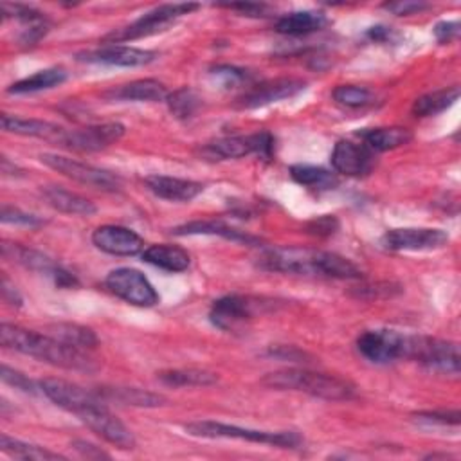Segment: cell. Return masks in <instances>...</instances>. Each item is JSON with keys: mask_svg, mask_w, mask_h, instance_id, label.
<instances>
[{"mask_svg": "<svg viewBox=\"0 0 461 461\" xmlns=\"http://www.w3.org/2000/svg\"><path fill=\"white\" fill-rule=\"evenodd\" d=\"M427 7H429V4H423V2H389V4H384V9H387L393 14H398V16L416 14V13L425 11Z\"/></svg>", "mask_w": 461, "mask_h": 461, "instance_id": "obj_46", "label": "cell"}, {"mask_svg": "<svg viewBox=\"0 0 461 461\" xmlns=\"http://www.w3.org/2000/svg\"><path fill=\"white\" fill-rule=\"evenodd\" d=\"M185 432L196 438H232V439H245L252 443H265L274 445L281 448H297L303 443V438L295 430H258V429H245L238 425H227L220 421L202 420V421H191L184 425Z\"/></svg>", "mask_w": 461, "mask_h": 461, "instance_id": "obj_4", "label": "cell"}, {"mask_svg": "<svg viewBox=\"0 0 461 461\" xmlns=\"http://www.w3.org/2000/svg\"><path fill=\"white\" fill-rule=\"evenodd\" d=\"M175 236H193V234H211V236H221L230 241H241V243H258V238L249 236L234 227H229L227 223L220 220H196L184 225H178L171 230Z\"/></svg>", "mask_w": 461, "mask_h": 461, "instance_id": "obj_22", "label": "cell"}, {"mask_svg": "<svg viewBox=\"0 0 461 461\" xmlns=\"http://www.w3.org/2000/svg\"><path fill=\"white\" fill-rule=\"evenodd\" d=\"M209 76L221 88H236L249 81V72L234 65H216L209 70Z\"/></svg>", "mask_w": 461, "mask_h": 461, "instance_id": "obj_38", "label": "cell"}, {"mask_svg": "<svg viewBox=\"0 0 461 461\" xmlns=\"http://www.w3.org/2000/svg\"><path fill=\"white\" fill-rule=\"evenodd\" d=\"M81 61L88 63H103V65H115V67H142L155 59L153 50L126 47V45H106L90 52L79 54Z\"/></svg>", "mask_w": 461, "mask_h": 461, "instance_id": "obj_18", "label": "cell"}, {"mask_svg": "<svg viewBox=\"0 0 461 461\" xmlns=\"http://www.w3.org/2000/svg\"><path fill=\"white\" fill-rule=\"evenodd\" d=\"M106 288L121 297L122 301L133 304V306H142L149 308L158 303V294L153 288V285L148 281V277L135 270V268H115L112 270L106 279H104Z\"/></svg>", "mask_w": 461, "mask_h": 461, "instance_id": "obj_8", "label": "cell"}, {"mask_svg": "<svg viewBox=\"0 0 461 461\" xmlns=\"http://www.w3.org/2000/svg\"><path fill=\"white\" fill-rule=\"evenodd\" d=\"M407 335L393 330H367L357 339V349L375 364H389L405 358Z\"/></svg>", "mask_w": 461, "mask_h": 461, "instance_id": "obj_9", "label": "cell"}, {"mask_svg": "<svg viewBox=\"0 0 461 461\" xmlns=\"http://www.w3.org/2000/svg\"><path fill=\"white\" fill-rule=\"evenodd\" d=\"M0 450L5 452L11 457L16 459H34V461H45V459H65V456L58 454V452H50L43 447L32 445V443H25L20 441L16 438H11L7 434L0 436Z\"/></svg>", "mask_w": 461, "mask_h": 461, "instance_id": "obj_34", "label": "cell"}, {"mask_svg": "<svg viewBox=\"0 0 461 461\" xmlns=\"http://www.w3.org/2000/svg\"><path fill=\"white\" fill-rule=\"evenodd\" d=\"M144 182L153 194L171 202H187L203 191V185L200 182L178 176L149 175L144 178Z\"/></svg>", "mask_w": 461, "mask_h": 461, "instance_id": "obj_19", "label": "cell"}, {"mask_svg": "<svg viewBox=\"0 0 461 461\" xmlns=\"http://www.w3.org/2000/svg\"><path fill=\"white\" fill-rule=\"evenodd\" d=\"M256 313V304L250 297L230 294L216 299L211 306V322L223 331L240 330Z\"/></svg>", "mask_w": 461, "mask_h": 461, "instance_id": "obj_14", "label": "cell"}, {"mask_svg": "<svg viewBox=\"0 0 461 461\" xmlns=\"http://www.w3.org/2000/svg\"><path fill=\"white\" fill-rule=\"evenodd\" d=\"M375 151L366 144H357L351 140H339L331 151V166L337 173L348 176L367 175L375 166Z\"/></svg>", "mask_w": 461, "mask_h": 461, "instance_id": "obj_17", "label": "cell"}, {"mask_svg": "<svg viewBox=\"0 0 461 461\" xmlns=\"http://www.w3.org/2000/svg\"><path fill=\"white\" fill-rule=\"evenodd\" d=\"M158 380L166 385H173V387H187V385H196V387H205V385H212L218 382V375L212 371H205V369H166L157 373Z\"/></svg>", "mask_w": 461, "mask_h": 461, "instance_id": "obj_32", "label": "cell"}, {"mask_svg": "<svg viewBox=\"0 0 461 461\" xmlns=\"http://www.w3.org/2000/svg\"><path fill=\"white\" fill-rule=\"evenodd\" d=\"M124 135L121 122H103L79 130H67L61 146L74 151H99L117 142Z\"/></svg>", "mask_w": 461, "mask_h": 461, "instance_id": "obj_13", "label": "cell"}, {"mask_svg": "<svg viewBox=\"0 0 461 461\" xmlns=\"http://www.w3.org/2000/svg\"><path fill=\"white\" fill-rule=\"evenodd\" d=\"M459 34V23L457 22H439L434 27V36L439 43H450Z\"/></svg>", "mask_w": 461, "mask_h": 461, "instance_id": "obj_48", "label": "cell"}, {"mask_svg": "<svg viewBox=\"0 0 461 461\" xmlns=\"http://www.w3.org/2000/svg\"><path fill=\"white\" fill-rule=\"evenodd\" d=\"M418 421L438 423V425H459V411H425L414 414Z\"/></svg>", "mask_w": 461, "mask_h": 461, "instance_id": "obj_43", "label": "cell"}, {"mask_svg": "<svg viewBox=\"0 0 461 461\" xmlns=\"http://www.w3.org/2000/svg\"><path fill=\"white\" fill-rule=\"evenodd\" d=\"M41 194L49 202V205L59 212L90 216L97 211L94 202H90L88 198H85L77 193H72L65 187H59V185H45V187H41Z\"/></svg>", "mask_w": 461, "mask_h": 461, "instance_id": "obj_21", "label": "cell"}, {"mask_svg": "<svg viewBox=\"0 0 461 461\" xmlns=\"http://www.w3.org/2000/svg\"><path fill=\"white\" fill-rule=\"evenodd\" d=\"M261 384L272 389L281 391H299L306 393L315 398L330 400V402H344L353 400L357 396V387L340 376L326 375V373H315L308 369H281L268 373L261 378Z\"/></svg>", "mask_w": 461, "mask_h": 461, "instance_id": "obj_3", "label": "cell"}, {"mask_svg": "<svg viewBox=\"0 0 461 461\" xmlns=\"http://www.w3.org/2000/svg\"><path fill=\"white\" fill-rule=\"evenodd\" d=\"M267 355L272 358H279V360H286V362H310V355L304 353L303 349L295 348V346H285V344H277V346H270L267 349Z\"/></svg>", "mask_w": 461, "mask_h": 461, "instance_id": "obj_42", "label": "cell"}, {"mask_svg": "<svg viewBox=\"0 0 461 461\" xmlns=\"http://www.w3.org/2000/svg\"><path fill=\"white\" fill-rule=\"evenodd\" d=\"M72 447L74 450L81 456V457H86V459H110V456L101 450L99 447L88 443V441H83V439H74L72 441Z\"/></svg>", "mask_w": 461, "mask_h": 461, "instance_id": "obj_47", "label": "cell"}, {"mask_svg": "<svg viewBox=\"0 0 461 461\" xmlns=\"http://www.w3.org/2000/svg\"><path fill=\"white\" fill-rule=\"evenodd\" d=\"M258 265L263 270L283 274L324 276L337 279H358L360 268L348 258L317 249L304 247H274L259 256Z\"/></svg>", "mask_w": 461, "mask_h": 461, "instance_id": "obj_1", "label": "cell"}, {"mask_svg": "<svg viewBox=\"0 0 461 461\" xmlns=\"http://www.w3.org/2000/svg\"><path fill=\"white\" fill-rule=\"evenodd\" d=\"M49 335H52L54 339L72 346V348H77V349H94L97 346V335L86 328V326H81V324H76V322H56V324H50L49 326Z\"/></svg>", "mask_w": 461, "mask_h": 461, "instance_id": "obj_29", "label": "cell"}, {"mask_svg": "<svg viewBox=\"0 0 461 461\" xmlns=\"http://www.w3.org/2000/svg\"><path fill=\"white\" fill-rule=\"evenodd\" d=\"M331 95L339 104L349 106V108H362L375 101V95L371 90L357 85H339Z\"/></svg>", "mask_w": 461, "mask_h": 461, "instance_id": "obj_37", "label": "cell"}, {"mask_svg": "<svg viewBox=\"0 0 461 461\" xmlns=\"http://www.w3.org/2000/svg\"><path fill=\"white\" fill-rule=\"evenodd\" d=\"M366 34H367V38L373 40V41H385V40H389V36H391V29H387V27H384V25H375V27H371Z\"/></svg>", "mask_w": 461, "mask_h": 461, "instance_id": "obj_51", "label": "cell"}, {"mask_svg": "<svg viewBox=\"0 0 461 461\" xmlns=\"http://www.w3.org/2000/svg\"><path fill=\"white\" fill-rule=\"evenodd\" d=\"M400 292V286L394 283H373V285H360L353 288V294L362 299H382L391 297Z\"/></svg>", "mask_w": 461, "mask_h": 461, "instance_id": "obj_39", "label": "cell"}, {"mask_svg": "<svg viewBox=\"0 0 461 461\" xmlns=\"http://www.w3.org/2000/svg\"><path fill=\"white\" fill-rule=\"evenodd\" d=\"M0 376L5 384L16 387V389H22L23 393H29V394H34L36 393V385L31 378H27L23 373L9 367L7 364H2L0 367Z\"/></svg>", "mask_w": 461, "mask_h": 461, "instance_id": "obj_41", "label": "cell"}, {"mask_svg": "<svg viewBox=\"0 0 461 461\" xmlns=\"http://www.w3.org/2000/svg\"><path fill=\"white\" fill-rule=\"evenodd\" d=\"M203 151L216 158H240L254 153V139L252 135H234L223 137L209 142Z\"/></svg>", "mask_w": 461, "mask_h": 461, "instance_id": "obj_33", "label": "cell"}, {"mask_svg": "<svg viewBox=\"0 0 461 461\" xmlns=\"http://www.w3.org/2000/svg\"><path fill=\"white\" fill-rule=\"evenodd\" d=\"M382 243L391 250H434L448 243V234L441 229L429 227L391 229L384 234Z\"/></svg>", "mask_w": 461, "mask_h": 461, "instance_id": "obj_12", "label": "cell"}, {"mask_svg": "<svg viewBox=\"0 0 461 461\" xmlns=\"http://www.w3.org/2000/svg\"><path fill=\"white\" fill-rule=\"evenodd\" d=\"M198 9V4H164L158 5L151 11H148L146 14H142L140 18H137L135 22H131L130 25L112 31L110 34H106L103 38L104 43L115 45L121 41H130V40H139V38H146L157 32L166 31L176 18L189 14L191 11Z\"/></svg>", "mask_w": 461, "mask_h": 461, "instance_id": "obj_6", "label": "cell"}, {"mask_svg": "<svg viewBox=\"0 0 461 461\" xmlns=\"http://www.w3.org/2000/svg\"><path fill=\"white\" fill-rule=\"evenodd\" d=\"M67 79V72L61 67H50L45 70H38L29 77H23L13 83L7 92L9 94H32L40 90H49L52 86L61 85Z\"/></svg>", "mask_w": 461, "mask_h": 461, "instance_id": "obj_30", "label": "cell"}, {"mask_svg": "<svg viewBox=\"0 0 461 461\" xmlns=\"http://www.w3.org/2000/svg\"><path fill=\"white\" fill-rule=\"evenodd\" d=\"M2 297L5 303L13 304V306H22V295L18 294V290L14 288V285H11V281L7 279V276H2Z\"/></svg>", "mask_w": 461, "mask_h": 461, "instance_id": "obj_50", "label": "cell"}, {"mask_svg": "<svg viewBox=\"0 0 461 461\" xmlns=\"http://www.w3.org/2000/svg\"><path fill=\"white\" fill-rule=\"evenodd\" d=\"M108 95L122 101H162L167 97V90L158 79L146 77V79L126 83L112 90Z\"/></svg>", "mask_w": 461, "mask_h": 461, "instance_id": "obj_28", "label": "cell"}, {"mask_svg": "<svg viewBox=\"0 0 461 461\" xmlns=\"http://www.w3.org/2000/svg\"><path fill=\"white\" fill-rule=\"evenodd\" d=\"M252 139H254V153L265 160H270L274 155V146H276L274 135L270 131L263 130V131L252 133Z\"/></svg>", "mask_w": 461, "mask_h": 461, "instance_id": "obj_45", "label": "cell"}, {"mask_svg": "<svg viewBox=\"0 0 461 461\" xmlns=\"http://www.w3.org/2000/svg\"><path fill=\"white\" fill-rule=\"evenodd\" d=\"M2 128L5 131L11 133H18V135H27V137H40V139H47V140H54L58 144H61L63 135H65V128L47 122V121H40V119H25V117H16V115H2Z\"/></svg>", "mask_w": 461, "mask_h": 461, "instance_id": "obj_20", "label": "cell"}, {"mask_svg": "<svg viewBox=\"0 0 461 461\" xmlns=\"http://www.w3.org/2000/svg\"><path fill=\"white\" fill-rule=\"evenodd\" d=\"M40 389L58 407L74 412L76 416L83 414L85 411L99 403H104V400L99 398L95 391H86L77 384L67 382L63 378H43L40 382Z\"/></svg>", "mask_w": 461, "mask_h": 461, "instance_id": "obj_10", "label": "cell"}, {"mask_svg": "<svg viewBox=\"0 0 461 461\" xmlns=\"http://www.w3.org/2000/svg\"><path fill=\"white\" fill-rule=\"evenodd\" d=\"M2 256L5 259H11V261H16L20 265H23L25 268H31V270H36V272H41V274H47V276H54V272L59 268V265H56L49 256L34 250V249H29V247H23V245H18V243H9V241H4L2 243Z\"/></svg>", "mask_w": 461, "mask_h": 461, "instance_id": "obj_27", "label": "cell"}, {"mask_svg": "<svg viewBox=\"0 0 461 461\" xmlns=\"http://www.w3.org/2000/svg\"><path fill=\"white\" fill-rule=\"evenodd\" d=\"M360 139L371 151H387L411 142L412 133L402 126H380L358 131Z\"/></svg>", "mask_w": 461, "mask_h": 461, "instance_id": "obj_24", "label": "cell"}, {"mask_svg": "<svg viewBox=\"0 0 461 461\" xmlns=\"http://www.w3.org/2000/svg\"><path fill=\"white\" fill-rule=\"evenodd\" d=\"M306 83L303 79L295 77H279V79H270L261 85L252 86L249 92H245L238 101L241 108H258L265 106L270 103H277L281 99L294 97L301 90H304Z\"/></svg>", "mask_w": 461, "mask_h": 461, "instance_id": "obj_16", "label": "cell"}, {"mask_svg": "<svg viewBox=\"0 0 461 461\" xmlns=\"http://www.w3.org/2000/svg\"><path fill=\"white\" fill-rule=\"evenodd\" d=\"M221 7L240 11L247 16H265L267 5L265 4H252V2H238V4H221Z\"/></svg>", "mask_w": 461, "mask_h": 461, "instance_id": "obj_49", "label": "cell"}, {"mask_svg": "<svg viewBox=\"0 0 461 461\" xmlns=\"http://www.w3.org/2000/svg\"><path fill=\"white\" fill-rule=\"evenodd\" d=\"M92 243L112 256H135L142 252V238L122 225H101L92 234Z\"/></svg>", "mask_w": 461, "mask_h": 461, "instance_id": "obj_15", "label": "cell"}, {"mask_svg": "<svg viewBox=\"0 0 461 461\" xmlns=\"http://www.w3.org/2000/svg\"><path fill=\"white\" fill-rule=\"evenodd\" d=\"M95 394L104 402H119L133 407H160L167 402L158 393H151L137 387H99Z\"/></svg>", "mask_w": 461, "mask_h": 461, "instance_id": "obj_25", "label": "cell"}, {"mask_svg": "<svg viewBox=\"0 0 461 461\" xmlns=\"http://www.w3.org/2000/svg\"><path fill=\"white\" fill-rule=\"evenodd\" d=\"M0 344L7 349H14L18 353L34 357L41 362H47L58 367L76 369V371L94 369L92 358L83 349L72 348L54 339L52 335L25 330L22 326L4 322L0 326Z\"/></svg>", "mask_w": 461, "mask_h": 461, "instance_id": "obj_2", "label": "cell"}, {"mask_svg": "<svg viewBox=\"0 0 461 461\" xmlns=\"http://www.w3.org/2000/svg\"><path fill=\"white\" fill-rule=\"evenodd\" d=\"M0 220L2 223H13V225H25V227H38L43 223L41 218L34 216V214H29V212H23L16 207H9V205H4L2 207V214H0Z\"/></svg>", "mask_w": 461, "mask_h": 461, "instance_id": "obj_40", "label": "cell"}, {"mask_svg": "<svg viewBox=\"0 0 461 461\" xmlns=\"http://www.w3.org/2000/svg\"><path fill=\"white\" fill-rule=\"evenodd\" d=\"M40 160L45 166H49L50 169H54L79 184L90 185L94 189H101V191H108V193H115L121 189V178L106 169L94 167L90 164L77 162L74 158L56 155V153H43V155H40Z\"/></svg>", "mask_w": 461, "mask_h": 461, "instance_id": "obj_7", "label": "cell"}, {"mask_svg": "<svg viewBox=\"0 0 461 461\" xmlns=\"http://www.w3.org/2000/svg\"><path fill=\"white\" fill-rule=\"evenodd\" d=\"M290 175L297 184L312 189H330L337 185V176L321 166L295 164L290 167Z\"/></svg>", "mask_w": 461, "mask_h": 461, "instance_id": "obj_35", "label": "cell"}, {"mask_svg": "<svg viewBox=\"0 0 461 461\" xmlns=\"http://www.w3.org/2000/svg\"><path fill=\"white\" fill-rule=\"evenodd\" d=\"M166 103L169 106V112L176 117V119H189L194 115V112L200 106V97L196 95L194 90L184 86L178 88L171 94H167Z\"/></svg>", "mask_w": 461, "mask_h": 461, "instance_id": "obj_36", "label": "cell"}, {"mask_svg": "<svg viewBox=\"0 0 461 461\" xmlns=\"http://www.w3.org/2000/svg\"><path fill=\"white\" fill-rule=\"evenodd\" d=\"M328 23L326 14L319 11H295L281 16L276 22V31L288 36H303L321 31Z\"/></svg>", "mask_w": 461, "mask_h": 461, "instance_id": "obj_26", "label": "cell"}, {"mask_svg": "<svg viewBox=\"0 0 461 461\" xmlns=\"http://www.w3.org/2000/svg\"><path fill=\"white\" fill-rule=\"evenodd\" d=\"M339 229V221L333 214H322L306 223V230L313 236H331Z\"/></svg>", "mask_w": 461, "mask_h": 461, "instance_id": "obj_44", "label": "cell"}, {"mask_svg": "<svg viewBox=\"0 0 461 461\" xmlns=\"http://www.w3.org/2000/svg\"><path fill=\"white\" fill-rule=\"evenodd\" d=\"M77 418L104 441L119 447V448H124V450L135 448L133 432L117 416H113L104 403H99V405L85 411Z\"/></svg>", "mask_w": 461, "mask_h": 461, "instance_id": "obj_11", "label": "cell"}, {"mask_svg": "<svg viewBox=\"0 0 461 461\" xmlns=\"http://www.w3.org/2000/svg\"><path fill=\"white\" fill-rule=\"evenodd\" d=\"M405 358H412L427 369L443 375H457L461 369L459 346L452 340L407 335Z\"/></svg>", "mask_w": 461, "mask_h": 461, "instance_id": "obj_5", "label": "cell"}, {"mask_svg": "<svg viewBox=\"0 0 461 461\" xmlns=\"http://www.w3.org/2000/svg\"><path fill=\"white\" fill-rule=\"evenodd\" d=\"M459 97V86H450V88H441L429 92L425 95H420L412 103V113L416 117H429L441 113L448 106H452Z\"/></svg>", "mask_w": 461, "mask_h": 461, "instance_id": "obj_31", "label": "cell"}, {"mask_svg": "<svg viewBox=\"0 0 461 461\" xmlns=\"http://www.w3.org/2000/svg\"><path fill=\"white\" fill-rule=\"evenodd\" d=\"M142 259L153 267H158L167 272H184L187 270L191 258L189 252L176 245H151L142 252Z\"/></svg>", "mask_w": 461, "mask_h": 461, "instance_id": "obj_23", "label": "cell"}]
</instances>
